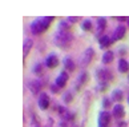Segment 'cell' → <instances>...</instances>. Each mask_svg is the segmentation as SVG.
Wrapping results in <instances>:
<instances>
[{"label": "cell", "instance_id": "603a6c76", "mask_svg": "<svg viewBox=\"0 0 129 127\" xmlns=\"http://www.w3.org/2000/svg\"><path fill=\"white\" fill-rule=\"evenodd\" d=\"M103 106H104V107H108V106H109V99H107V98H105V99L103 100Z\"/></svg>", "mask_w": 129, "mask_h": 127}, {"label": "cell", "instance_id": "9a60e30c", "mask_svg": "<svg viewBox=\"0 0 129 127\" xmlns=\"http://www.w3.org/2000/svg\"><path fill=\"white\" fill-rule=\"evenodd\" d=\"M113 59V52L112 51H107L103 55V63H105V64H108V63H111Z\"/></svg>", "mask_w": 129, "mask_h": 127}, {"label": "cell", "instance_id": "44dd1931", "mask_svg": "<svg viewBox=\"0 0 129 127\" xmlns=\"http://www.w3.org/2000/svg\"><path fill=\"white\" fill-rule=\"evenodd\" d=\"M33 72H41V64H35V67H33Z\"/></svg>", "mask_w": 129, "mask_h": 127}, {"label": "cell", "instance_id": "4fadbf2b", "mask_svg": "<svg viewBox=\"0 0 129 127\" xmlns=\"http://www.w3.org/2000/svg\"><path fill=\"white\" fill-rule=\"evenodd\" d=\"M118 71L120 72H128L129 71V64L126 60L121 59L120 62H118Z\"/></svg>", "mask_w": 129, "mask_h": 127}, {"label": "cell", "instance_id": "8fae6325", "mask_svg": "<svg viewBox=\"0 0 129 127\" xmlns=\"http://www.w3.org/2000/svg\"><path fill=\"white\" fill-rule=\"evenodd\" d=\"M113 116L114 118H122L124 116V107L121 104H116L113 107Z\"/></svg>", "mask_w": 129, "mask_h": 127}, {"label": "cell", "instance_id": "52a82bcc", "mask_svg": "<svg viewBox=\"0 0 129 127\" xmlns=\"http://www.w3.org/2000/svg\"><path fill=\"white\" fill-rule=\"evenodd\" d=\"M67 82H68V74H67L65 71L60 72L59 76L56 78V86L57 87H64L67 84Z\"/></svg>", "mask_w": 129, "mask_h": 127}, {"label": "cell", "instance_id": "7c38bea8", "mask_svg": "<svg viewBox=\"0 0 129 127\" xmlns=\"http://www.w3.org/2000/svg\"><path fill=\"white\" fill-rule=\"evenodd\" d=\"M99 43H100V46H101V47L107 48V47H109V46H111V43H112V39L109 38V36H101V38H100V40H99Z\"/></svg>", "mask_w": 129, "mask_h": 127}, {"label": "cell", "instance_id": "5bb4252c", "mask_svg": "<svg viewBox=\"0 0 129 127\" xmlns=\"http://www.w3.org/2000/svg\"><path fill=\"white\" fill-rule=\"evenodd\" d=\"M32 39H25V42H24V47H23V50H24V56H27L28 55V52L31 51V47H32Z\"/></svg>", "mask_w": 129, "mask_h": 127}, {"label": "cell", "instance_id": "2e32d148", "mask_svg": "<svg viewBox=\"0 0 129 127\" xmlns=\"http://www.w3.org/2000/svg\"><path fill=\"white\" fill-rule=\"evenodd\" d=\"M64 66L68 71H73L75 70V63L72 59H69V58H65L64 59Z\"/></svg>", "mask_w": 129, "mask_h": 127}, {"label": "cell", "instance_id": "ffe728a7", "mask_svg": "<svg viewBox=\"0 0 129 127\" xmlns=\"http://www.w3.org/2000/svg\"><path fill=\"white\" fill-rule=\"evenodd\" d=\"M83 28H84V31H90L92 30V23H90V20H85L83 23Z\"/></svg>", "mask_w": 129, "mask_h": 127}, {"label": "cell", "instance_id": "3957f363", "mask_svg": "<svg viewBox=\"0 0 129 127\" xmlns=\"http://www.w3.org/2000/svg\"><path fill=\"white\" fill-rule=\"evenodd\" d=\"M96 78H97V80L100 83H107V82L111 80L112 75H111V72H109L108 70H97Z\"/></svg>", "mask_w": 129, "mask_h": 127}, {"label": "cell", "instance_id": "4316f807", "mask_svg": "<svg viewBox=\"0 0 129 127\" xmlns=\"http://www.w3.org/2000/svg\"><path fill=\"white\" fill-rule=\"evenodd\" d=\"M128 80H129V75H128Z\"/></svg>", "mask_w": 129, "mask_h": 127}, {"label": "cell", "instance_id": "7402d4cb", "mask_svg": "<svg viewBox=\"0 0 129 127\" xmlns=\"http://www.w3.org/2000/svg\"><path fill=\"white\" fill-rule=\"evenodd\" d=\"M31 127H40V126H39V122H36L35 119H32V122H31Z\"/></svg>", "mask_w": 129, "mask_h": 127}, {"label": "cell", "instance_id": "ba28073f", "mask_svg": "<svg viewBox=\"0 0 129 127\" xmlns=\"http://www.w3.org/2000/svg\"><path fill=\"white\" fill-rule=\"evenodd\" d=\"M124 35H125V27L124 26H117L114 32H113L112 40H120V39H122Z\"/></svg>", "mask_w": 129, "mask_h": 127}, {"label": "cell", "instance_id": "9c48e42d", "mask_svg": "<svg viewBox=\"0 0 129 127\" xmlns=\"http://www.w3.org/2000/svg\"><path fill=\"white\" fill-rule=\"evenodd\" d=\"M57 64H59V59H57V56L56 55H49L48 58L45 59V66L48 67V68H55Z\"/></svg>", "mask_w": 129, "mask_h": 127}, {"label": "cell", "instance_id": "ac0fdd59", "mask_svg": "<svg viewBox=\"0 0 129 127\" xmlns=\"http://www.w3.org/2000/svg\"><path fill=\"white\" fill-rule=\"evenodd\" d=\"M87 79H88V74H87L85 71H83V72L79 75V78H77V83L81 86V84H84V83L87 82Z\"/></svg>", "mask_w": 129, "mask_h": 127}, {"label": "cell", "instance_id": "7a4b0ae2", "mask_svg": "<svg viewBox=\"0 0 129 127\" xmlns=\"http://www.w3.org/2000/svg\"><path fill=\"white\" fill-rule=\"evenodd\" d=\"M71 42V35L68 32H63V31H57L55 35V44L59 47H65L68 43Z\"/></svg>", "mask_w": 129, "mask_h": 127}, {"label": "cell", "instance_id": "e0dca14e", "mask_svg": "<svg viewBox=\"0 0 129 127\" xmlns=\"http://www.w3.org/2000/svg\"><path fill=\"white\" fill-rule=\"evenodd\" d=\"M122 99V92L120 90H114L112 92V100H116V102H120Z\"/></svg>", "mask_w": 129, "mask_h": 127}, {"label": "cell", "instance_id": "484cf974", "mask_svg": "<svg viewBox=\"0 0 129 127\" xmlns=\"http://www.w3.org/2000/svg\"><path fill=\"white\" fill-rule=\"evenodd\" d=\"M126 20H128V26H129V17H128V19H126Z\"/></svg>", "mask_w": 129, "mask_h": 127}, {"label": "cell", "instance_id": "5b68a950", "mask_svg": "<svg viewBox=\"0 0 129 127\" xmlns=\"http://www.w3.org/2000/svg\"><path fill=\"white\" fill-rule=\"evenodd\" d=\"M111 118H112V115L108 111H103L99 116V127H108Z\"/></svg>", "mask_w": 129, "mask_h": 127}, {"label": "cell", "instance_id": "30bf717a", "mask_svg": "<svg viewBox=\"0 0 129 127\" xmlns=\"http://www.w3.org/2000/svg\"><path fill=\"white\" fill-rule=\"evenodd\" d=\"M28 87H29V90L33 94H37V92H40V90H41V83L39 80H32V82L28 83Z\"/></svg>", "mask_w": 129, "mask_h": 127}, {"label": "cell", "instance_id": "d6986e66", "mask_svg": "<svg viewBox=\"0 0 129 127\" xmlns=\"http://www.w3.org/2000/svg\"><path fill=\"white\" fill-rule=\"evenodd\" d=\"M105 26H107L105 19H104V17H99V19H97V31H99V32L103 31L104 28H105Z\"/></svg>", "mask_w": 129, "mask_h": 127}, {"label": "cell", "instance_id": "83f0119b", "mask_svg": "<svg viewBox=\"0 0 129 127\" xmlns=\"http://www.w3.org/2000/svg\"><path fill=\"white\" fill-rule=\"evenodd\" d=\"M128 102H129V96H128Z\"/></svg>", "mask_w": 129, "mask_h": 127}, {"label": "cell", "instance_id": "8992f818", "mask_svg": "<svg viewBox=\"0 0 129 127\" xmlns=\"http://www.w3.org/2000/svg\"><path fill=\"white\" fill-rule=\"evenodd\" d=\"M39 107L41 110H47L48 108V106H49V98L48 95L45 94V92H40V95H39Z\"/></svg>", "mask_w": 129, "mask_h": 127}, {"label": "cell", "instance_id": "d4e9b609", "mask_svg": "<svg viewBox=\"0 0 129 127\" xmlns=\"http://www.w3.org/2000/svg\"><path fill=\"white\" fill-rule=\"evenodd\" d=\"M68 20H69V22H72V23H75V22H77V17H69Z\"/></svg>", "mask_w": 129, "mask_h": 127}, {"label": "cell", "instance_id": "cb8c5ba5", "mask_svg": "<svg viewBox=\"0 0 129 127\" xmlns=\"http://www.w3.org/2000/svg\"><path fill=\"white\" fill-rule=\"evenodd\" d=\"M64 99H65V100H71V99H72V96H71L69 94H65V96H64Z\"/></svg>", "mask_w": 129, "mask_h": 127}, {"label": "cell", "instance_id": "6da1fadb", "mask_svg": "<svg viewBox=\"0 0 129 127\" xmlns=\"http://www.w3.org/2000/svg\"><path fill=\"white\" fill-rule=\"evenodd\" d=\"M52 20H53L52 16H44V17H39L36 20H33L31 24V32L33 35H39V33L44 32L48 28V26L51 24Z\"/></svg>", "mask_w": 129, "mask_h": 127}, {"label": "cell", "instance_id": "277c9868", "mask_svg": "<svg viewBox=\"0 0 129 127\" xmlns=\"http://www.w3.org/2000/svg\"><path fill=\"white\" fill-rule=\"evenodd\" d=\"M92 56H93V50H92V48H87L85 52L83 53V56H81V59H80V64L83 66V67H87L89 63H90Z\"/></svg>", "mask_w": 129, "mask_h": 127}]
</instances>
